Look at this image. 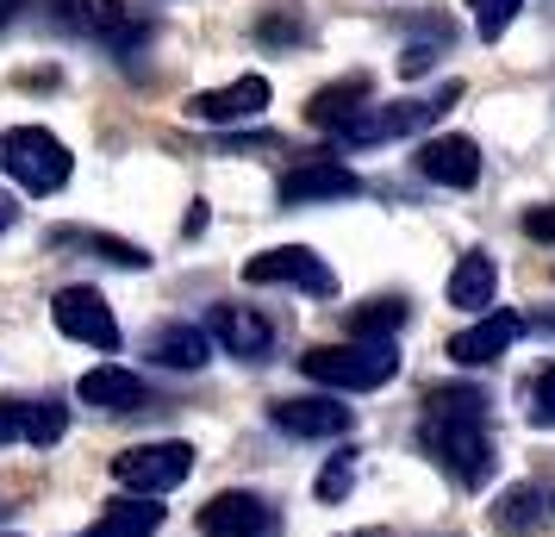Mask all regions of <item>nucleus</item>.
<instances>
[{"mask_svg": "<svg viewBox=\"0 0 555 537\" xmlns=\"http://www.w3.org/2000/svg\"><path fill=\"white\" fill-rule=\"evenodd\" d=\"M418 450H425L455 487H480L493 482L500 450H493V425H487V394L480 387H430L425 419H418Z\"/></svg>", "mask_w": 555, "mask_h": 537, "instance_id": "1", "label": "nucleus"}, {"mask_svg": "<svg viewBox=\"0 0 555 537\" xmlns=\"http://www.w3.org/2000/svg\"><path fill=\"white\" fill-rule=\"evenodd\" d=\"M300 369L319 387H337V394H375L400 375V344L393 337H344V344L306 350Z\"/></svg>", "mask_w": 555, "mask_h": 537, "instance_id": "2", "label": "nucleus"}, {"mask_svg": "<svg viewBox=\"0 0 555 537\" xmlns=\"http://www.w3.org/2000/svg\"><path fill=\"white\" fill-rule=\"evenodd\" d=\"M0 169L20 181L26 194H56L69 181V144L44 126H13V131H0Z\"/></svg>", "mask_w": 555, "mask_h": 537, "instance_id": "3", "label": "nucleus"}, {"mask_svg": "<svg viewBox=\"0 0 555 537\" xmlns=\"http://www.w3.org/2000/svg\"><path fill=\"white\" fill-rule=\"evenodd\" d=\"M462 101V81H443V94H430V101H393V106H362L350 126L337 131V144H350V151H362V144H387V138H412V131L437 126L450 106Z\"/></svg>", "mask_w": 555, "mask_h": 537, "instance_id": "4", "label": "nucleus"}, {"mask_svg": "<svg viewBox=\"0 0 555 537\" xmlns=\"http://www.w3.org/2000/svg\"><path fill=\"white\" fill-rule=\"evenodd\" d=\"M194 475V444H181V437H156V444H131L113 457V482L126 487V494H169Z\"/></svg>", "mask_w": 555, "mask_h": 537, "instance_id": "5", "label": "nucleus"}, {"mask_svg": "<svg viewBox=\"0 0 555 537\" xmlns=\"http://www.w3.org/2000/svg\"><path fill=\"white\" fill-rule=\"evenodd\" d=\"M244 282L250 287H300L312 301H331V294H337L331 263L319 251H306V244H275V251L250 256V263H244Z\"/></svg>", "mask_w": 555, "mask_h": 537, "instance_id": "6", "label": "nucleus"}, {"mask_svg": "<svg viewBox=\"0 0 555 537\" xmlns=\"http://www.w3.org/2000/svg\"><path fill=\"white\" fill-rule=\"evenodd\" d=\"M51 319L63 337H76V344H88V350H119V319H113V307H106L101 287H56L51 294Z\"/></svg>", "mask_w": 555, "mask_h": 537, "instance_id": "7", "label": "nucleus"}, {"mask_svg": "<svg viewBox=\"0 0 555 537\" xmlns=\"http://www.w3.org/2000/svg\"><path fill=\"white\" fill-rule=\"evenodd\" d=\"M269 76H237L225 88H201L194 101H188V119L194 126H250L262 119V106H269Z\"/></svg>", "mask_w": 555, "mask_h": 537, "instance_id": "8", "label": "nucleus"}, {"mask_svg": "<svg viewBox=\"0 0 555 537\" xmlns=\"http://www.w3.org/2000/svg\"><path fill=\"white\" fill-rule=\"evenodd\" d=\"M194 525H201L206 537H269L275 507H269L262 494H250V487H225V494H212L201 507Z\"/></svg>", "mask_w": 555, "mask_h": 537, "instance_id": "9", "label": "nucleus"}, {"mask_svg": "<svg viewBox=\"0 0 555 537\" xmlns=\"http://www.w3.org/2000/svg\"><path fill=\"white\" fill-rule=\"evenodd\" d=\"M76 400H88L94 412H113V419L156 407L151 382H144V375H131V369H119V362H94V369L76 382Z\"/></svg>", "mask_w": 555, "mask_h": 537, "instance_id": "10", "label": "nucleus"}, {"mask_svg": "<svg viewBox=\"0 0 555 537\" xmlns=\"http://www.w3.org/2000/svg\"><path fill=\"white\" fill-rule=\"evenodd\" d=\"M206 337L237 362H269L275 357V325H269L262 312H250V307H212Z\"/></svg>", "mask_w": 555, "mask_h": 537, "instance_id": "11", "label": "nucleus"}, {"mask_svg": "<svg viewBox=\"0 0 555 537\" xmlns=\"http://www.w3.org/2000/svg\"><path fill=\"white\" fill-rule=\"evenodd\" d=\"M269 419H275L287 437H350L356 412L337 400V394H300V400H275L269 407Z\"/></svg>", "mask_w": 555, "mask_h": 537, "instance_id": "12", "label": "nucleus"}, {"mask_svg": "<svg viewBox=\"0 0 555 537\" xmlns=\"http://www.w3.org/2000/svg\"><path fill=\"white\" fill-rule=\"evenodd\" d=\"M362 194L356 169H344V156H306L294 176L281 181V201L287 206H312V201H350Z\"/></svg>", "mask_w": 555, "mask_h": 537, "instance_id": "13", "label": "nucleus"}, {"mask_svg": "<svg viewBox=\"0 0 555 537\" xmlns=\"http://www.w3.org/2000/svg\"><path fill=\"white\" fill-rule=\"evenodd\" d=\"M418 176L437 181V188H475L480 181V144L462 138V131L425 138V144H418Z\"/></svg>", "mask_w": 555, "mask_h": 537, "instance_id": "14", "label": "nucleus"}, {"mask_svg": "<svg viewBox=\"0 0 555 537\" xmlns=\"http://www.w3.org/2000/svg\"><path fill=\"white\" fill-rule=\"evenodd\" d=\"M518 337H525V319H518V312H487L468 332L450 337V357L462 362V369H487V362H500Z\"/></svg>", "mask_w": 555, "mask_h": 537, "instance_id": "15", "label": "nucleus"}, {"mask_svg": "<svg viewBox=\"0 0 555 537\" xmlns=\"http://www.w3.org/2000/svg\"><path fill=\"white\" fill-rule=\"evenodd\" d=\"M69 432V407L63 400H0V437H26V444H56Z\"/></svg>", "mask_w": 555, "mask_h": 537, "instance_id": "16", "label": "nucleus"}, {"mask_svg": "<svg viewBox=\"0 0 555 537\" xmlns=\"http://www.w3.org/2000/svg\"><path fill=\"white\" fill-rule=\"evenodd\" d=\"M144 357H156L163 369H206L212 362V337L194 319H169V325H156L144 337Z\"/></svg>", "mask_w": 555, "mask_h": 537, "instance_id": "17", "label": "nucleus"}, {"mask_svg": "<svg viewBox=\"0 0 555 537\" xmlns=\"http://www.w3.org/2000/svg\"><path fill=\"white\" fill-rule=\"evenodd\" d=\"M493 294H500V269H493V256L487 251H462L450 269V307L462 312H487L493 307Z\"/></svg>", "mask_w": 555, "mask_h": 537, "instance_id": "18", "label": "nucleus"}, {"mask_svg": "<svg viewBox=\"0 0 555 537\" xmlns=\"http://www.w3.org/2000/svg\"><path fill=\"white\" fill-rule=\"evenodd\" d=\"M369 88H375L369 76H350V81H331V88H319V94L306 101V126H319V131H344V126L356 119V113H362Z\"/></svg>", "mask_w": 555, "mask_h": 537, "instance_id": "19", "label": "nucleus"}, {"mask_svg": "<svg viewBox=\"0 0 555 537\" xmlns=\"http://www.w3.org/2000/svg\"><path fill=\"white\" fill-rule=\"evenodd\" d=\"M88 31L101 38L106 51H138V44L151 38V20H144L138 7H126V0H94V7H88Z\"/></svg>", "mask_w": 555, "mask_h": 537, "instance_id": "20", "label": "nucleus"}, {"mask_svg": "<svg viewBox=\"0 0 555 537\" xmlns=\"http://www.w3.org/2000/svg\"><path fill=\"white\" fill-rule=\"evenodd\" d=\"M156 532H163V507L151 494H119V500H106V512L94 519L88 537H156Z\"/></svg>", "mask_w": 555, "mask_h": 537, "instance_id": "21", "label": "nucleus"}, {"mask_svg": "<svg viewBox=\"0 0 555 537\" xmlns=\"http://www.w3.org/2000/svg\"><path fill=\"white\" fill-rule=\"evenodd\" d=\"M51 244H76V251H94L106 263H119V269H151V251H138L126 238H113V231H81V226H56Z\"/></svg>", "mask_w": 555, "mask_h": 537, "instance_id": "22", "label": "nucleus"}, {"mask_svg": "<svg viewBox=\"0 0 555 537\" xmlns=\"http://www.w3.org/2000/svg\"><path fill=\"white\" fill-rule=\"evenodd\" d=\"M405 319H412V312H405L400 294H393V301L380 294V301H362V307L350 312V337H393Z\"/></svg>", "mask_w": 555, "mask_h": 537, "instance_id": "23", "label": "nucleus"}, {"mask_svg": "<svg viewBox=\"0 0 555 537\" xmlns=\"http://www.w3.org/2000/svg\"><path fill=\"white\" fill-rule=\"evenodd\" d=\"M518 7H525V0H468V13H475V31L487 38V44L512 31V20H518Z\"/></svg>", "mask_w": 555, "mask_h": 537, "instance_id": "24", "label": "nucleus"}, {"mask_svg": "<svg viewBox=\"0 0 555 537\" xmlns=\"http://www.w3.org/2000/svg\"><path fill=\"white\" fill-rule=\"evenodd\" d=\"M537 519H543V494H537V487H512V494L500 500V525L505 532H530Z\"/></svg>", "mask_w": 555, "mask_h": 537, "instance_id": "25", "label": "nucleus"}, {"mask_svg": "<svg viewBox=\"0 0 555 537\" xmlns=\"http://www.w3.org/2000/svg\"><path fill=\"white\" fill-rule=\"evenodd\" d=\"M256 38H262V44H300L306 20L294 13V7H275V13H262V20H256Z\"/></svg>", "mask_w": 555, "mask_h": 537, "instance_id": "26", "label": "nucleus"}, {"mask_svg": "<svg viewBox=\"0 0 555 537\" xmlns=\"http://www.w3.org/2000/svg\"><path fill=\"white\" fill-rule=\"evenodd\" d=\"M350 487H356V469H350V450H344V457L325 462V475H319V500H325V507H337Z\"/></svg>", "mask_w": 555, "mask_h": 537, "instance_id": "27", "label": "nucleus"}, {"mask_svg": "<svg viewBox=\"0 0 555 537\" xmlns=\"http://www.w3.org/2000/svg\"><path fill=\"white\" fill-rule=\"evenodd\" d=\"M530 419L555 432V362L543 369V375H537V387H530Z\"/></svg>", "mask_w": 555, "mask_h": 537, "instance_id": "28", "label": "nucleus"}, {"mask_svg": "<svg viewBox=\"0 0 555 537\" xmlns=\"http://www.w3.org/2000/svg\"><path fill=\"white\" fill-rule=\"evenodd\" d=\"M44 7H51L56 26H81L88 31V7H94V0H44Z\"/></svg>", "mask_w": 555, "mask_h": 537, "instance_id": "29", "label": "nucleus"}, {"mask_svg": "<svg viewBox=\"0 0 555 537\" xmlns=\"http://www.w3.org/2000/svg\"><path fill=\"white\" fill-rule=\"evenodd\" d=\"M525 238H543V244H555V206H537V213H525Z\"/></svg>", "mask_w": 555, "mask_h": 537, "instance_id": "30", "label": "nucleus"}, {"mask_svg": "<svg viewBox=\"0 0 555 537\" xmlns=\"http://www.w3.org/2000/svg\"><path fill=\"white\" fill-rule=\"evenodd\" d=\"M181 231H188V238H201V231H206V201H194V206H188V219H181Z\"/></svg>", "mask_w": 555, "mask_h": 537, "instance_id": "31", "label": "nucleus"}, {"mask_svg": "<svg viewBox=\"0 0 555 537\" xmlns=\"http://www.w3.org/2000/svg\"><path fill=\"white\" fill-rule=\"evenodd\" d=\"M20 226V201H13V194H0V231H13Z\"/></svg>", "mask_w": 555, "mask_h": 537, "instance_id": "32", "label": "nucleus"}, {"mask_svg": "<svg viewBox=\"0 0 555 537\" xmlns=\"http://www.w3.org/2000/svg\"><path fill=\"white\" fill-rule=\"evenodd\" d=\"M337 537H387L380 525H362V532H337Z\"/></svg>", "mask_w": 555, "mask_h": 537, "instance_id": "33", "label": "nucleus"}, {"mask_svg": "<svg viewBox=\"0 0 555 537\" xmlns=\"http://www.w3.org/2000/svg\"><path fill=\"white\" fill-rule=\"evenodd\" d=\"M13 7H20V0H0V26H7V20H13Z\"/></svg>", "mask_w": 555, "mask_h": 537, "instance_id": "34", "label": "nucleus"}, {"mask_svg": "<svg viewBox=\"0 0 555 537\" xmlns=\"http://www.w3.org/2000/svg\"><path fill=\"white\" fill-rule=\"evenodd\" d=\"M0 537H20V532H0Z\"/></svg>", "mask_w": 555, "mask_h": 537, "instance_id": "35", "label": "nucleus"}, {"mask_svg": "<svg viewBox=\"0 0 555 537\" xmlns=\"http://www.w3.org/2000/svg\"><path fill=\"white\" fill-rule=\"evenodd\" d=\"M550 507H555V494H550Z\"/></svg>", "mask_w": 555, "mask_h": 537, "instance_id": "36", "label": "nucleus"}, {"mask_svg": "<svg viewBox=\"0 0 555 537\" xmlns=\"http://www.w3.org/2000/svg\"><path fill=\"white\" fill-rule=\"evenodd\" d=\"M0 444H7V437H0Z\"/></svg>", "mask_w": 555, "mask_h": 537, "instance_id": "37", "label": "nucleus"}, {"mask_svg": "<svg viewBox=\"0 0 555 537\" xmlns=\"http://www.w3.org/2000/svg\"><path fill=\"white\" fill-rule=\"evenodd\" d=\"M0 512H7V507H0Z\"/></svg>", "mask_w": 555, "mask_h": 537, "instance_id": "38", "label": "nucleus"}]
</instances>
